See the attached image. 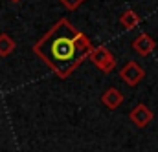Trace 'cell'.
<instances>
[{
	"instance_id": "1",
	"label": "cell",
	"mask_w": 158,
	"mask_h": 152,
	"mask_svg": "<svg viewBox=\"0 0 158 152\" xmlns=\"http://www.w3.org/2000/svg\"><path fill=\"white\" fill-rule=\"evenodd\" d=\"M83 31H77L66 18L57 20L33 44V53L59 77L68 79L79 68L77 42Z\"/></svg>"
},
{
	"instance_id": "3",
	"label": "cell",
	"mask_w": 158,
	"mask_h": 152,
	"mask_svg": "<svg viewBox=\"0 0 158 152\" xmlns=\"http://www.w3.org/2000/svg\"><path fill=\"white\" fill-rule=\"evenodd\" d=\"M119 77L123 82H127L129 86H138L143 79H145V70L140 62L136 61H129L121 70H119Z\"/></svg>"
},
{
	"instance_id": "7",
	"label": "cell",
	"mask_w": 158,
	"mask_h": 152,
	"mask_svg": "<svg viewBox=\"0 0 158 152\" xmlns=\"http://www.w3.org/2000/svg\"><path fill=\"white\" fill-rule=\"evenodd\" d=\"M142 22V18L138 17V13H134L132 9H127L119 15V24L123 26V30H134L138 24Z\"/></svg>"
},
{
	"instance_id": "5",
	"label": "cell",
	"mask_w": 158,
	"mask_h": 152,
	"mask_svg": "<svg viewBox=\"0 0 158 152\" xmlns=\"http://www.w3.org/2000/svg\"><path fill=\"white\" fill-rule=\"evenodd\" d=\"M155 48H156V42H155V38L151 37L149 33H140L138 37L132 40V50H134L140 57L151 55V53L155 51Z\"/></svg>"
},
{
	"instance_id": "8",
	"label": "cell",
	"mask_w": 158,
	"mask_h": 152,
	"mask_svg": "<svg viewBox=\"0 0 158 152\" xmlns=\"http://www.w3.org/2000/svg\"><path fill=\"white\" fill-rule=\"evenodd\" d=\"M15 50V40L9 37L7 33H0V57L11 55Z\"/></svg>"
},
{
	"instance_id": "9",
	"label": "cell",
	"mask_w": 158,
	"mask_h": 152,
	"mask_svg": "<svg viewBox=\"0 0 158 152\" xmlns=\"http://www.w3.org/2000/svg\"><path fill=\"white\" fill-rule=\"evenodd\" d=\"M59 4L64 6L68 11H76V9H79L85 4V0H59Z\"/></svg>"
},
{
	"instance_id": "10",
	"label": "cell",
	"mask_w": 158,
	"mask_h": 152,
	"mask_svg": "<svg viewBox=\"0 0 158 152\" xmlns=\"http://www.w3.org/2000/svg\"><path fill=\"white\" fill-rule=\"evenodd\" d=\"M11 2H20V0H11Z\"/></svg>"
},
{
	"instance_id": "2",
	"label": "cell",
	"mask_w": 158,
	"mask_h": 152,
	"mask_svg": "<svg viewBox=\"0 0 158 152\" xmlns=\"http://www.w3.org/2000/svg\"><path fill=\"white\" fill-rule=\"evenodd\" d=\"M88 61L103 74H110L114 68H116V57L114 53L107 48V46H98L94 48V51L90 53Z\"/></svg>"
},
{
	"instance_id": "6",
	"label": "cell",
	"mask_w": 158,
	"mask_h": 152,
	"mask_svg": "<svg viewBox=\"0 0 158 152\" xmlns=\"http://www.w3.org/2000/svg\"><path fill=\"white\" fill-rule=\"evenodd\" d=\"M123 94L119 92L118 88H114V86H110V88H107L105 92H103V95H101V103H103V106H107L109 110H116L119 105L123 103Z\"/></svg>"
},
{
	"instance_id": "4",
	"label": "cell",
	"mask_w": 158,
	"mask_h": 152,
	"mask_svg": "<svg viewBox=\"0 0 158 152\" xmlns=\"http://www.w3.org/2000/svg\"><path fill=\"white\" fill-rule=\"evenodd\" d=\"M129 119H131L138 128H145V126L151 125V121L155 119V114H153V110H151L147 105L140 103V105H136V106L131 110Z\"/></svg>"
}]
</instances>
